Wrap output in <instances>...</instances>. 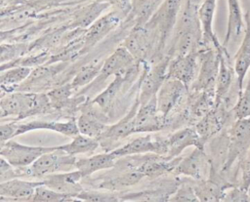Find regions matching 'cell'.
Listing matches in <instances>:
<instances>
[{"mask_svg": "<svg viewBox=\"0 0 250 202\" xmlns=\"http://www.w3.org/2000/svg\"><path fill=\"white\" fill-rule=\"evenodd\" d=\"M1 117L17 116L18 120L47 110L51 105L47 94L7 93L1 99Z\"/></svg>", "mask_w": 250, "mask_h": 202, "instance_id": "obj_1", "label": "cell"}, {"mask_svg": "<svg viewBox=\"0 0 250 202\" xmlns=\"http://www.w3.org/2000/svg\"><path fill=\"white\" fill-rule=\"evenodd\" d=\"M228 136V151L221 171L228 172L232 165L240 160L250 147V116L235 119Z\"/></svg>", "mask_w": 250, "mask_h": 202, "instance_id": "obj_2", "label": "cell"}, {"mask_svg": "<svg viewBox=\"0 0 250 202\" xmlns=\"http://www.w3.org/2000/svg\"><path fill=\"white\" fill-rule=\"evenodd\" d=\"M76 159L75 155L68 154L58 145L28 166V175L32 178H43L50 174L68 171L71 168L75 169Z\"/></svg>", "mask_w": 250, "mask_h": 202, "instance_id": "obj_3", "label": "cell"}, {"mask_svg": "<svg viewBox=\"0 0 250 202\" xmlns=\"http://www.w3.org/2000/svg\"><path fill=\"white\" fill-rule=\"evenodd\" d=\"M56 146H34L22 144L11 139L1 143L0 155L15 168H22L30 166L41 155L54 150Z\"/></svg>", "mask_w": 250, "mask_h": 202, "instance_id": "obj_4", "label": "cell"}, {"mask_svg": "<svg viewBox=\"0 0 250 202\" xmlns=\"http://www.w3.org/2000/svg\"><path fill=\"white\" fill-rule=\"evenodd\" d=\"M182 0H163L155 13L144 25L148 29H154L159 35V45L163 46L177 20Z\"/></svg>", "mask_w": 250, "mask_h": 202, "instance_id": "obj_5", "label": "cell"}, {"mask_svg": "<svg viewBox=\"0 0 250 202\" xmlns=\"http://www.w3.org/2000/svg\"><path fill=\"white\" fill-rule=\"evenodd\" d=\"M135 63V58L134 56L127 50V48L119 47L117 48L108 58H106L104 61L103 67L101 69L100 74L97 76V78L88 85L87 88H84L80 93H83L88 90H92L95 86V88H98L101 86L107 78L111 75H116L120 72L126 71L134 66Z\"/></svg>", "mask_w": 250, "mask_h": 202, "instance_id": "obj_6", "label": "cell"}, {"mask_svg": "<svg viewBox=\"0 0 250 202\" xmlns=\"http://www.w3.org/2000/svg\"><path fill=\"white\" fill-rule=\"evenodd\" d=\"M212 163L204 148L195 147L189 155L182 157L172 173L184 175L195 181L206 180L210 176Z\"/></svg>", "mask_w": 250, "mask_h": 202, "instance_id": "obj_7", "label": "cell"}, {"mask_svg": "<svg viewBox=\"0 0 250 202\" xmlns=\"http://www.w3.org/2000/svg\"><path fill=\"white\" fill-rule=\"evenodd\" d=\"M169 62L170 59L167 57L145 72L141 82L138 98L141 105L148 102L152 98L156 97L157 92L167 78Z\"/></svg>", "mask_w": 250, "mask_h": 202, "instance_id": "obj_8", "label": "cell"}, {"mask_svg": "<svg viewBox=\"0 0 250 202\" xmlns=\"http://www.w3.org/2000/svg\"><path fill=\"white\" fill-rule=\"evenodd\" d=\"M201 67L196 80L192 83L194 91L214 90L219 71V55L217 50H205L198 53Z\"/></svg>", "mask_w": 250, "mask_h": 202, "instance_id": "obj_9", "label": "cell"}, {"mask_svg": "<svg viewBox=\"0 0 250 202\" xmlns=\"http://www.w3.org/2000/svg\"><path fill=\"white\" fill-rule=\"evenodd\" d=\"M219 55V71L215 84V105L224 103L231 88L233 76L235 74L234 66L231 65L229 54L227 47L222 46L216 49Z\"/></svg>", "mask_w": 250, "mask_h": 202, "instance_id": "obj_10", "label": "cell"}, {"mask_svg": "<svg viewBox=\"0 0 250 202\" xmlns=\"http://www.w3.org/2000/svg\"><path fill=\"white\" fill-rule=\"evenodd\" d=\"M187 91L188 87L182 81L175 78H166L156 95L157 109L165 119L182 101Z\"/></svg>", "mask_w": 250, "mask_h": 202, "instance_id": "obj_11", "label": "cell"}, {"mask_svg": "<svg viewBox=\"0 0 250 202\" xmlns=\"http://www.w3.org/2000/svg\"><path fill=\"white\" fill-rule=\"evenodd\" d=\"M164 142L166 145V154L164 157L167 159H174L178 157L182 151L188 146L204 148L205 144L195 128L190 127L184 128L173 133L164 139Z\"/></svg>", "mask_w": 250, "mask_h": 202, "instance_id": "obj_12", "label": "cell"}, {"mask_svg": "<svg viewBox=\"0 0 250 202\" xmlns=\"http://www.w3.org/2000/svg\"><path fill=\"white\" fill-rule=\"evenodd\" d=\"M111 152L117 158L144 153H154L165 156L166 145L164 140H153L152 136L146 135L139 137L125 143L124 145L111 150Z\"/></svg>", "mask_w": 250, "mask_h": 202, "instance_id": "obj_13", "label": "cell"}, {"mask_svg": "<svg viewBox=\"0 0 250 202\" xmlns=\"http://www.w3.org/2000/svg\"><path fill=\"white\" fill-rule=\"evenodd\" d=\"M164 124L165 118L157 109L156 97L152 98L148 102L145 104H140V107L135 116V134L156 132L162 129Z\"/></svg>", "mask_w": 250, "mask_h": 202, "instance_id": "obj_14", "label": "cell"}, {"mask_svg": "<svg viewBox=\"0 0 250 202\" xmlns=\"http://www.w3.org/2000/svg\"><path fill=\"white\" fill-rule=\"evenodd\" d=\"M44 182L28 181L14 178L0 183L1 200L14 201H31L37 186L43 184Z\"/></svg>", "mask_w": 250, "mask_h": 202, "instance_id": "obj_15", "label": "cell"}, {"mask_svg": "<svg viewBox=\"0 0 250 202\" xmlns=\"http://www.w3.org/2000/svg\"><path fill=\"white\" fill-rule=\"evenodd\" d=\"M197 70V53L192 52L187 55L177 56L170 61L167 70L168 78H175L182 81L187 87L194 82Z\"/></svg>", "mask_w": 250, "mask_h": 202, "instance_id": "obj_16", "label": "cell"}, {"mask_svg": "<svg viewBox=\"0 0 250 202\" xmlns=\"http://www.w3.org/2000/svg\"><path fill=\"white\" fill-rule=\"evenodd\" d=\"M229 117V111L224 103L215 105L207 114H205L195 125V130L205 143L210 138L218 134Z\"/></svg>", "mask_w": 250, "mask_h": 202, "instance_id": "obj_17", "label": "cell"}, {"mask_svg": "<svg viewBox=\"0 0 250 202\" xmlns=\"http://www.w3.org/2000/svg\"><path fill=\"white\" fill-rule=\"evenodd\" d=\"M245 29L244 37L241 41L240 47L233 57V66L236 75L238 93L243 89L244 79L250 70V15L246 13L244 15Z\"/></svg>", "mask_w": 250, "mask_h": 202, "instance_id": "obj_18", "label": "cell"}, {"mask_svg": "<svg viewBox=\"0 0 250 202\" xmlns=\"http://www.w3.org/2000/svg\"><path fill=\"white\" fill-rule=\"evenodd\" d=\"M139 107H140V101L138 99L135 101V104L132 106V108L123 118H121L117 123L111 126H108L106 128V130L98 139L99 141L104 142L107 144L114 143L120 140L127 138L132 134H135L134 132L135 116Z\"/></svg>", "mask_w": 250, "mask_h": 202, "instance_id": "obj_19", "label": "cell"}, {"mask_svg": "<svg viewBox=\"0 0 250 202\" xmlns=\"http://www.w3.org/2000/svg\"><path fill=\"white\" fill-rule=\"evenodd\" d=\"M83 178L81 172L77 169L74 171H64L61 173H54L42 178L44 184L60 192L68 193L76 196L81 190L82 186L79 184V181Z\"/></svg>", "mask_w": 250, "mask_h": 202, "instance_id": "obj_20", "label": "cell"}, {"mask_svg": "<svg viewBox=\"0 0 250 202\" xmlns=\"http://www.w3.org/2000/svg\"><path fill=\"white\" fill-rule=\"evenodd\" d=\"M34 130H50V131H54L59 134L71 137V138L79 134L77 120L75 118H72L65 122L33 120L27 123L19 124L18 130H17V136L27 133L29 131H34Z\"/></svg>", "mask_w": 250, "mask_h": 202, "instance_id": "obj_21", "label": "cell"}, {"mask_svg": "<svg viewBox=\"0 0 250 202\" xmlns=\"http://www.w3.org/2000/svg\"><path fill=\"white\" fill-rule=\"evenodd\" d=\"M217 0H203L198 8V18L202 28L203 44L211 43L215 49H218L222 44L217 39L213 31V20L216 11Z\"/></svg>", "mask_w": 250, "mask_h": 202, "instance_id": "obj_22", "label": "cell"}, {"mask_svg": "<svg viewBox=\"0 0 250 202\" xmlns=\"http://www.w3.org/2000/svg\"><path fill=\"white\" fill-rule=\"evenodd\" d=\"M117 159L118 158L111 151H106L86 158H77L75 169L79 170L84 178L98 171L113 168Z\"/></svg>", "mask_w": 250, "mask_h": 202, "instance_id": "obj_23", "label": "cell"}, {"mask_svg": "<svg viewBox=\"0 0 250 202\" xmlns=\"http://www.w3.org/2000/svg\"><path fill=\"white\" fill-rule=\"evenodd\" d=\"M228 3V25L223 46L227 47L230 40L239 37L245 28L244 15L242 14L239 0H227Z\"/></svg>", "mask_w": 250, "mask_h": 202, "instance_id": "obj_24", "label": "cell"}, {"mask_svg": "<svg viewBox=\"0 0 250 202\" xmlns=\"http://www.w3.org/2000/svg\"><path fill=\"white\" fill-rule=\"evenodd\" d=\"M119 22V17L116 13H109L98 19L89 27L85 35V43L87 47H92L99 42L104 35L113 29Z\"/></svg>", "mask_w": 250, "mask_h": 202, "instance_id": "obj_25", "label": "cell"}, {"mask_svg": "<svg viewBox=\"0 0 250 202\" xmlns=\"http://www.w3.org/2000/svg\"><path fill=\"white\" fill-rule=\"evenodd\" d=\"M179 184H166L155 189L148 188L138 192L125 193L120 196V200L125 201H168L170 196L177 189Z\"/></svg>", "mask_w": 250, "mask_h": 202, "instance_id": "obj_26", "label": "cell"}, {"mask_svg": "<svg viewBox=\"0 0 250 202\" xmlns=\"http://www.w3.org/2000/svg\"><path fill=\"white\" fill-rule=\"evenodd\" d=\"M134 69H135V66H133L132 68L126 71L116 74L112 82L92 101V103L98 104L103 109H107L112 103V101H114L118 92L120 91L123 83L132 75Z\"/></svg>", "mask_w": 250, "mask_h": 202, "instance_id": "obj_27", "label": "cell"}, {"mask_svg": "<svg viewBox=\"0 0 250 202\" xmlns=\"http://www.w3.org/2000/svg\"><path fill=\"white\" fill-rule=\"evenodd\" d=\"M100 144V141L96 138H92L79 133L72 138V141L68 143L59 145L60 148L71 155L91 153L95 151Z\"/></svg>", "mask_w": 250, "mask_h": 202, "instance_id": "obj_28", "label": "cell"}, {"mask_svg": "<svg viewBox=\"0 0 250 202\" xmlns=\"http://www.w3.org/2000/svg\"><path fill=\"white\" fill-rule=\"evenodd\" d=\"M145 26L135 27L131 35L125 40L124 46L127 50L134 56L135 59H141L145 57L147 46H148V37L144 28Z\"/></svg>", "mask_w": 250, "mask_h": 202, "instance_id": "obj_29", "label": "cell"}, {"mask_svg": "<svg viewBox=\"0 0 250 202\" xmlns=\"http://www.w3.org/2000/svg\"><path fill=\"white\" fill-rule=\"evenodd\" d=\"M77 125L79 133L96 139H99L108 127L90 111L83 112L79 116L77 119Z\"/></svg>", "mask_w": 250, "mask_h": 202, "instance_id": "obj_30", "label": "cell"}, {"mask_svg": "<svg viewBox=\"0 0 250 202\" xmlns=\"http://www.w3.org/2000/svg\"><path fill=\"white\" fill-rule=\"evenodd\" d=\"M31 72V68L27 66H15L1 71V88L3 91L10 93L13 87H18L21 82L25 81Z\"/></svg>", "mask_w": 250, "mask_h": 202, "instance_id": "obj_31", "label": "cell"}, {"mask_svg": "<svg viewBox=\"0 0 250 202\" xmlns=\"http://www.w3.org/2000/svg\"><path fill=\"white\" fill-rule=\"evenodd\" d=\"M144 177L145 175L138 169L128 170L126 173H122L121 175L115 177L112 180L104 181V182H103L101 186L107 189H119L137 183Z\"/></svg>", "mask_w": 250, "mask_h": 202, "instance_id": "obj_32", "label": "cell"}, {"mask_svg": "<svg viewBox=\"0 0 250 202\" xmlns=\"http://www.w3.org/2000/svg\"><path fill=\"white\" fill-rule=\"evenodd\" d=\"M103 63L104 61H100L98 63H90L88 65L83 66L75 75L72 82L70 83L73 90H76L91 84L100 74L101 69L103 67Z\"/></svg>", "mask_w": 250, "mask_h": 202, "instance_id": "obj_33", "label": "cell"}, {"mask_svg": "<svg viewBox=\"0 0 250 202\" xmlns=\"http://www.w3.org/2000/svg\"><path fill=\"white\" fill-rule=\"evenodd\" d=\"M76 198L68 193L60 192L51 187H48L44 183L37 186L31 201L37 202H62V201H74Z\"/></svg>", "mask_w": 250, "mask_h": 202, "instance_id": "obj_34", "label": "cell"}, {"mask_svg": "<svg viewBox=\"0 0 250 202\" xmlns=\"http://www.w3.org/2000/svg\"><path fill=\"white\" fill-rule=\"evenodd\" d=\"M232 113L234 119L246 118L250 116V70L248 74V79L245 87L241 92L238 93V100L232 107Z\"/></svg>", "mask_w": 250, "mask_h": 202, "instance_id": "obj_35", "label": "cell"}, {"mask_svg": "<svg viewBox=\"0 0 250 202\" xmlns=\"http://www.w3.org/2000/svg\"><path fill=\"white\" fill-rule=\"evenodd\" d=\"M168 201H199L191 182H183L170 196Z\"/></svg>", "mask_w": 250, "mask_h": 202, "instance_id": "obj_36", "label": "cell"}, {"mask_svg": "<svg viewBox=\"0 0 250 202\" xmlns=\"http://www.w3.org/2000/svg\"><path fill=\"white\" fill-rule=\"evenodd\" d=\"M76 200L80 201H90V202H112L119 201L120 197L110 193L100 192L96 190H81L75 196Z\"/></svg>", "mask_w": 250, "mask_h": 202, "instance_id": "obj_37", "label": "cell"}, {"mask_svg": "<svg viewBox=\"0 0 250 202\" xmlns=\"http://www.w3.org/2000/svg\"><path fill=\"white\" fill-rule=\"evenodd\" d=\"M47 59H48V56L46 54L16 59V60L10 61L9 63L7 62V64L2 63L1 71L5 70L6 68H11V67H15V66H27V67H30V66H34V65H40V64H43L46 61Z\"/></svg>", "mask_w": 250, "mask_h": 202, "instance_id": "obj_38", "label": "cell"}, {"mask_svg": "<svg viewBox=\"0 0 250 202\" xmlns=\"http://www.w3.org/2000/svg\"><path fill=\"white\" fill-rule=\"evenodd\" d=\"M73 88L71 84H66L63 86H61L59 88H56L52 91H50L47 95L50 100V103L54 107H60L62 105L63 102L67 101L69 96L71 95Z\"/></svg>", "mask_w": 250, "mask_h": 202, "instance_id": "obj_39", "label": "cell"}, {"mask_svg": "<svg viewBox=\"0 0 250 202\" xmlns=\"http://www.w3.org/2000/svg\"><path fill=\"white\" fill-rule=\"evenodd\" d=\"M238 169L241 174V182L239 186L248 191L250 188V147L238 161Z\"/></svg>", "mask_w": 250, "mask_h": 202, "instance_id": "obj_40", "label": "cell"}, {"mask_svg": "<svg viewBox=\"0 0 250 202\" xmlns=\"http://www.w3.org/2000/svg\"><path fill=\"white\" fill-rule=\"evenodd\" d=\"M18 123L17 122H10L6 124H2L0 127V141L1 143L5 142L8 140L13 139L17 136L18 130Z\"/></svg>", "mask_w": 250, "mask_h": 202, "instance_id": "obj_41", "label": "cell"}, {"mask_svg": "<svg viewBox=\"0 0 250 202\" xmlns=\"http://www.w3.org/2000/svg\"><path fill=\"white\" fill-rule=\"evenodd\" d=\"M17 171L13 165H11L5 158L1 157L0 163V180L1 182H5L14 178H17Z\"/></svg>", "mask_w": 250, "mask_h": 202, "instance_id": "obj_42", "label": "cell"}, {"mask_svg": "<svg viewBox=\"0 0 250 202\" xmlns=\"http://www.w3.org/2000/svg\"><path fill=\"white\" fill-rule=\"evenodd\" d=\"M101 2L107 3L108 5L112 4L119 8V10H125L130 6V0H98Z\"/></svg>", "mask_w": 250, "mask_h": 202, "instance_id": "obj_43", "label": "cell"}, {"mask_svg": "<svg viewBox=\"0 0 250 202\" xmlns=\"http://www.w3.org/2000/svg\"><path fill=\"white\" fill-rule=\"evenodd\" d=\"M187 1L189 2L190 4H193V5H196V6H200V4H201V2L203 0H187Z\"/></svg>", "mask_w": 250, "mask_h": 202, "instance_id": "obj_44", "label": "cell"}]
</instances>
